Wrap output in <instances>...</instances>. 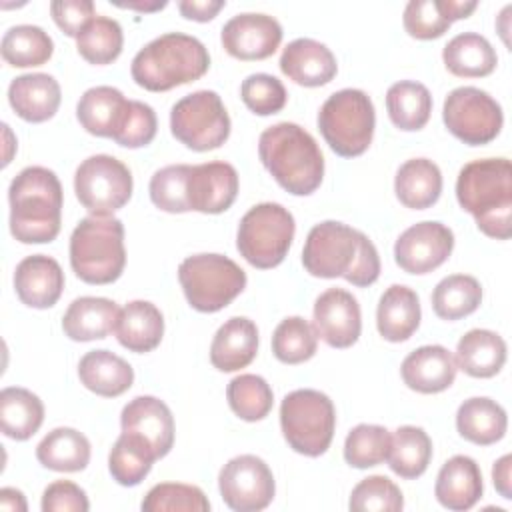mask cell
I'll list each match as a JSON object with an SVG mask.
<instances>
[{
  "label": "cell",
  "instance_id": "26",
  "mask_svg": "<svg viewBox=\"0 0 512 512\" xmlns=\"http://www.w3.org/2000/svg\"><path fill=\"white\" fill-rule=\"evenodd\" d=\"M258 352V328L246 316L228 318L214 334L210 344V362L220 372L246 368Z\"/></svg>",
  "mask_w": 512,
  "mask_h": 512
},
{
  "label": "cell",
  "instance_id": "28",
  "mask_svg": "<svg viewBox=\"0 0 512 512\" xmlns=\"http://www.w3.org/2000/svg\"><path fill=\"white\" fill-rule=\"evenodd\" d=\"M420 316L418 294L404 284H392L378 300L376 326L384 340L404 342L418 330Z\"/></svg>",
  "mask_w": 512,
  "mask_h": 512
},
{
  "label": "cell",
  "instance_id": "51",
  "mask_svg": "<svg viewBox=\"0 0 512 512\" xmlns=\"http://www.w3.org/2000/svg\"><path fill=\"white\" fill-rule=\"evenodd\" d=\"M156 128L158 120L152 106L140 100H130L126 118L112 140L124 148H142L154 140Z\"/></svg>",
  "mask_w": 512,
  "mask_h": 512
},
{
  "label": "cell",
  "instance_id": "42",
  "mask_svg": "<svg viewBox=\"0 0 512 512\" xmlns=\"http://www.w3.org/2000/svg\"><path fill=\"white\" fill-rule=\"evenodd\" d=\"M482 302V286L474 276L450 274L442 278L432 292L434 314L442 320H460L478 310Z\"/></svg>",
  "mask_w": 512,
  "mask_h": 512
},
{
  "label": "cell",
  "instance_id": "45",
  "mask_svg": "<svg viewBox=\"0 0 512 512\" xmlns=\"http://www.w3.org/2000/svg\"><path fill=\"white\" fill-rule=\"evenodd\" d=\"M318 334L302 316L284 318L272 334V352L284 364H302L316 354Z\"/></svg>",
  "mask_w": 512,
  "mask_h": 512
},
{
  "label": "cell",
  "instance_id": "50",
  "mask_svg": "<svg viewBox=\"0 0 512 512\" xmlns=\"http://www.w3.org/2000/svg\"><path fill=\"white\" fill-rule=\"evenodd\" d=\"M240 98L250 112L258 116H270L286 106L288 94L284 84L276 76L256 72L242 80Z\"/></svg>",
  "mask_w": 512,
  "mask_h": 512
},
{
  "label": "cell",
  "instance_id": "3",
  "mask_svg": "<svg viewBox=\"0 0 512 512\" xmlns=\"http://www.w3.org/2000/svg\"><path fill=\"white\" fill-rule=\"evenodd\" d=\"M10 232L22 244L52 242L62 224V184L44 166H26L8 188Z\"/></svg>",
  "mask_w": 512,
  "mask_h": 512
},
{
  "label": "cell",
  "instance_id": "40",
  "mask_svg": "<svg viewBox=\"0 0 512 512\" xmlns=\"http://www.w3.org/2000/svg\"><path fill=\"white\" fill-rule=\"evenodd\" d=\"M152 446L132 432H122L108 456V470L120 486H138L156 462Z\"/></svg>",
  "mask_w": 512,
  "mask_h": 512
},
{
  "label": "cell",
  "instance_id": "52",
  "mask_svg": "<svg viewBox=\"0 0 512 512\" xmlns=\"http://www.w3.org/2000/svg\"><path fill=\"white\" fill-rule=\"evenodd\" d=\"M40 506L42 512H86L90 502L78 484L70 480H56L46 486Z\"/></svg>",
  "mask_w": 512,
  "mask_h": 512
},
{
  "label": "cell",
  "instance_id": "27",
  "mask_svg": "<svg viewBox=\"0 0 512 512\" xmlns=\"http://www.w3.org/2000/svg\"><path fill=\"white\" fill-rule=\"evenodd\" d=\"M130 100L114 86H94L88 88L78 104H76V118L80 126L102 138H114L120 130Z\"/></svg>",
  "mask_w": 512,
  "mask_h": 512
},
{
  "label": "cell",
  "instance_id": "33",
  "mask_svg": "<svg viewBox=\"0 0 512 512\" xmlns=\"http://www.w3.org/2000/svg\"><path fill=\"white\" fill-rule=\"evenodd\" d=\"M454 360L456 366L472 378H492L506 362V342L492 330H468L458 340Z\"/></svg>",
  "mask_w": 512,
  "mask_h": 512
},
{
  "label": "cell",
  "instance_id": "24",
  "mask_svg": "<svg viewBox=\"0 0 512 512\" xmlns=\"http://www.w3.org/2000/svg\"><path fill=\"white\" fill-rule=\"evenodd\" d=\"M62 92L54 76L32 72L16 76L8 86V102L12 110L26 122H46L60 106Z\"/></svg>",
  "mask_w": 512,
  "mask_h": 512
},
{
  "label": "cell",
  "instance_id": "35",
  "mask_svg": "<svg viewBox=\"0 0 512 512\" xmlns=\"http://www.w3.org/2000/svg\"><path fill=\"white\" fill-rule=\"evenodd\" d=\"M444 66L460 78H482L494 72L498 64L496 50L478 32H462L448 40L442 50Z\"/></svg>",
  "mask_w": 512,
  "mask_h": 512
},
{
  "label": "cell",
  "instance_id": "9",
  "mask_svg": "<svg viewBox=\"0 0 512 512\" xmlns=\"http://www.w3.org/2000/svg\"><path fill=\"white\" fill-rule=\"evenodd\" d=\"M294 232L296 222L288 208L278 202H262L242 216L236 234V248L248 264L268 270L286 258Z\"/></svg>",
  "mask_w": 512,
  "mask_h": 512
},
{
  "label": "cell",
  "instance_id": "55",
  "mask_svg": "<svg viewBox=\"0 0 512 512\" xmlns=\"http://www.w3.org/2000/svg\"><path fill=\"white\" fill-rule=\"evenodd\" d=\"M510 468H512V456L504 454L502 458H498L492 466V480L494 486L498 490V494L504 500L512 498V476H510Z\"/></svg>",
  "mask_w": 512,
  "mask_h": 512
},
{
  "label": "cell",
  "instance_id": "54",
  "mask_svg": "<svg viewBox=\"0 0 512 512\" xmlns=\"http://www.w3.org/2000/svg\"><path fill=\"white\" fill-rule=\"evenodd\" d=\"M224 6H226L224 0H180L178 2L180 14L196 22L212 20Z\"/></svg>",
  "mask_w": 512,
  "mask_h": 512
},
{
  "label": "cell",
  "instance_id": "53",
  "mask_svg": "<svg viewBox=\"0 0 512 512\" xmlns=\"http://www.w3.org/2000/svg\"><path fill=\"white\" fill-rule=\"evenodd\" d=\"M50 14L56 26L66 34L76 38L86 24L94 18L92 0H54L50 4Z\"/></svg>",
  "mask_w": 512,
  "mask_h": 512
},
{
  "label": "cell",
  "instance_id": "11",
  "mask_svg": "<svg viewBox=\"0 0 512 512\" xmlns=\"http://www.w3.org/2000/svg\"><path fill=\"white\" fill-rule=\"evenodd\" d=\"M172 136L186 148L208 152L230 136V116L218 92L196 90L180 98L170 110Z\"/></svg>",
  "mask_w": 512,
  "mask_h": 512
},
{
  "label": "cell",
  "instance_id": "20",
  "mask_svg": "<svg viewBox=\"0 0 512 512\" xmlns=\"http://www.w3.org/2000/svg\"><path fill=\"white\" fill-rule=\"evenodd\" d=\"M14 290L22 304L38 310L50 308L62 296L64 272L52 256H26L14 270Z\"/></svg>",
  "mask_w": 512,
  "mask_h": 512
},
{
  "label": "cell",
  "instance_id": "19",
  "mask_svg": "<svg viewBox=\"0 0 512 512\" xmlns=\"http://www.w3.org/2000/svg\"><path fill=\"white\" fill-rule=\"evenodd\" d=\"M122 432H132L144 438L156 458H164L174 446V418L170 408L156 396L132 398L120 414Z\"/></svg>",
  "mask_w": 512,
  "mask_h": 512
},
{
  "label": "cell",
  "instance_id": "8",
  "mask_svg": "<svg viewBox=\"0 0 512 512\" xmlns=\"http://www.w3.org/2000/svg\"><path fill=\"white\" fill-rule=\"evenodd\" d=\"M280 428L294 452L310 458L322 456L334 438V404L320 390H292L280 404Z\"/></svg>",
  "mask_w": 512,
  "mask_h": 512
},
{
  "label": "cell",
  "instance_id": "32",
  "mask_svg": "<svg viewBox=\"0 0 512 512\" xmlns=\"http://www.w3.org/2000/svg\"><path fill=\"white\" fill-rule=\"evenodd\" d=\"M508 428L506 410L492 398L474 396L464 400L456 412L458 434L478 446H490L504 438Z\"/></svg>",
  "mask_w": 512,
  "mask_h": 512
},
{
  "label": "cell",
  "instance_id": "36",
  "mask_svg": "<svg viewBox=\"0 0 512 512\" xmlns=\"http://www.w3.org/2000/svg\"><path fill=\"white\" fill-rule=\"evenodd\" d=\"M38 462L54 472H80L90 462L88 438L68 426L50 430L36 446Z\"/></svg>",
  "mask_w": 512,
  "mask_h": 512
},
{
  "label": "cell",
  "instance_id": "48",
  "mask_svg": "<svg viewBox=\"0 0 512 512\" xmlns=\"http://www.w3.org/2000/svg\"><path fill=\"white\" fill-rule=\"evenodd\" d=\"M348 508L354 512H400L404 508V496L390 478L374 474L352 488Z\"/></svg>",
  "mask_w": 512,
  "mask_h": 512
},
{
  "label": "cell",
  "instance_id": "14",
  "mask_svg": "<svg viewBox=\"0 0 512 512\" xmlns=\"http://www.w3.org/2000/svg\"><path fill=\"white\" fill-rule=\"evenodd\" d=\"M218 488L224 504L236 512L264 510L276 492L268 464L254 454H240L228 460L218 474Z\"/></svg>",
  "mask_w": 512,
  "mask_h": 512
},
{
  "label": "cell",
  "instance_id": "43",
  "mask_svg": "<svg viewBox=\"0 0 512 512\" xmlns=\"http://www.w3.org/2000/svg\"><path fill=\"white\" fill-rule=\"evenodd\" d=\"M124 46V34L118 20L108 16H94L86 28L76 36L78 54L96 66L114 62Z\"/></svg>",
  "mask_w": 512,
  "mask_h": 512
},
{
  "label": "cell",
  "instance_id": "37",
  "mask_svg": "<svg viewBox=\"0 0 512 512\" xmlns=\"http://www.w3.org/2000/svg\"><path fill=\"white\" fill-rule=\"evenodd\" d=\"M44 422L42 400L20 386H8L0 392V428L12 440L32 438Z\"/></svg>",
  "mask_w": 512,
  "mask_h": 512
},
{
  "label": "cell",
  "instance_id": "41",
  "mask_svg": "<svg viewBox=\"0 0 512 512\" xmlns=\"http://www.w3.org/2000/svg\"><path fill=\"white\" fill-rule=\"evenodd\" d=\"M0 52L6 64L16 68L42 66L52 58L54 42L48 32L34 24L10 26L0 44Z\"/></svg>",
  "mask_w": 512,
  "mask_h": 512
},
{
  "label": "cell",
  "instance_id": "39",
  "mask_svg": "<svg viewBox=\"0 0 512 512\" xmlns=\"http://www.w3.org/2000/svg\"><path fill=\"white\" fill-rule=\"evenodd\" d=\"M432 458V440L420 426H398L392 434L388 466L394 474L406 480L422 476Z\"/></svg>",
  "mask_w": 512,
  "mask_h": 512
},
{
  "label": "cell",
  "instance_id": "23",
  "mask_svg": "<svg viewBox=\"0 0 512 512\" xmlns=\"http://www.w3.org/2000/svg\"><path fill=\"white\" fill-rule=\"evenodd\" d=\"M482 492V472L474 458L456 454L442 464L436 476L434 496L444 508L454 512L470 510L482 498Z\"/></svg>",
  "mask_w": 512,
  "mask_h": 512
},
{
  "label": "cell",
  "instance_id": "56",
  "mask_svg": "<svg viewBox=\"0 0 512 512\" xmlns=\"http://www.w3.org/2000/svg\"><path fill=\"white\" fill-rule=\"evenodd\" d=\"M0 506L10 512H26V500L24 494L16 488H2L0 490Z\"/></svg>",
  "mask_w": 512,
  "mask_h": 512
},
{
  "label": "cell",
  "instance_id": "13",
  "mask_svg": "<svg viewBox=\"0 0 512 512\" xmlns=\"http://www.w3.org/2000/svg\"><path fill=\"white\" fill-rule=\"evenodd\" d=\"M442 120L452 136L468 146L492 142L504 124L502 106L476 86L454 88L442 106Z\"/></svg>",
  "mask_w": 512,
  "mask_h": 512
},
{
  "label": "cell",
  "instance_id": "2",
  "mask_svg": "<svg viewBox=\"0 0 512 512\" xmlns=\"http://www.w3.org/2000/svg\"><path fill=\"white\" fill-rule=\"evenodd\" d=\"M456 198L470 212L478 230L496 240L512 234V166L508 158H482L462 166Z\"/></svg>",
  "mask_w": 512,
  "mask_h": 512
},
{
  "label": "cell",
  "instance_id": "49",
  "mask_svg": "<svg viewBox=\"0 0 512 512\" xmlns=\"http://www.w3.org/2000/svg\"><path fill=\"white\" fill-rule=\"evenodd\" d=\"M188 166L190 164H170L152 174L148 192H150V200L156 208L170 212V214L190 212L188 202H186Z\"/></svg>",
  "mask_w": 512,
  "mask_h": 512
},
{
  "label": "cell",
  "instance_id": "16",
  "mask_svg": "<svg viewBox=\"0 0 512 512\" xmlns=\"http://www.w3.org/2000/svg\"><path fill=\"white\" fill-rule=\"evenodd\" d=\"M220 42L222 48L238 60H264L278 50L282 26L274 16L242 12L222 26Z\"/></svg>",
  "mask_w": 512,
  "mask_h": 512
},
{
  "label": "cell",
  "instance_id": "6",
  "mask_svg": "<svg viewBox=\"0 0 512 512\" xmlns=\"http://www.w3.org/2000/svg\"><path fill=\"white\" fill-rule=\"evenodd\" d=\"M70 266L86 284H112L126 266L124 224L114 216H86L70 236Z\"/></svg>",
  "mask_w": 512,
  "mask_h": 512
},
{
  "label": "cell",
  "instance_id": "38",
  "mask_svg": "<svg viewBox=\"0 0 512 512\" xmlns=\"http://www.w3.org/2000/svg\"><path fill=\"white\" fill-rule=\"evenodd\" d=\"M386 110L396 128L404 132L420 130L430 120V90L416 80L394 82L386 92Z\"/></svg>",
  "mask_w": 512,
  "mask_h": 512
},
{
  "label": "cell",
  "instance_id": "5",
  "mask_svg": "<svg viewBox=\"0 0 512 512\" xmlns=\"http://www.w3.org/2000/svg\"><path fill=\"white\" fill-rule=\"evenodd\" d=\"M210 68L206 46L190 34L166 32L132 58V80L150 92H166L202 78Z\"/></svg>",
  "mask_w": 512,
  "mask_h": 512
},
{
  "label": "cell",
  "instance_id": "47",
  "mask_svg": "<svg viewBox=\"0 0 512 512\" xmlns=\"http://www.w3.org/2000/svg\"><path fill=\"white\" fill-rule=\"evenodd\" d=\"M140 508L144 512H208L210 502L198 486L162 482L148 490Z\"/></svg>",
  "mask_w": 512,
  "mask_h": 512
},
{
  "label": "cell",
  "instance_id": "1",
  "mask_svg": "<svg viewBox=\"0 0 512 512\" xmlns=\"http://www.w3.org/2000/svg\"><path fill=\"white\" fill-rule=\"evenodd\" d=\"M302 264L316 278H344L354 286H370L380 276V256L372 240L342 222L324 220L306 236Z\"/></svg>",
  "mask_w": 512,
  "mask_h": 512
},
{
  "label": "cell",
  "instance_id": "31",
  "mask_svg": "<svg viewBox=\"0 0 512 512\" xmlns=\"http://www.w3.org/2000/svg\"><path fill=\"white\" fill-rule=\"evenodd\" d=\"M80 382L94 394L116 398L134 382L132 366L110 350H90L78 362Z\"/></svg>",
  "mask_w": 512,
  "mask_h": 512
},
{
  "label": "cell",
  "instance_id": "12",
  "mask_svg": "<svg viewBox=\"0 0 512 512\" xmlns=\"http://www.w3.org/2000/svg\"><path fill=\"white\" fill-rule=\"evenodd\" d=\"M132 174L124 162L110 154L86 158L74 174V192L92 216H112L132 196Z\"/></svg>",
  "mask_w": 512,
  "mask_h": 512
},
{
  "label": "cell",
  "instance_id": "29",
  "mask_svg": "<svg viewBox=\"0 0 512 512\" xmlns=\"http://www.w3.org/2000/svg\"><path fill=\"white\" fill-rule=\"evenodd\" d=\"M476 6V2L458 0H410L402 16L404 30L418 40L440 38L454 20L468 18Z\"/></svg>",
  "mask_w": 512,
  "mask_h": 512
},
{
  "label": "cell",
  "instance_id": "21",
  "mask_svg": "<svg viewBox=\"0 0 512 512\" xmlns=\"http://www.w3.org/2000/svg\"><path fill=\"white\" fill-rule=\"evenodd\" d=\"M280 70L292 82L316 88L328 84L336 76L338 64L326 44L314 38H296L282 50Z\"/></svg>",
  "mask_w": 512,
  "mask_h": 512
},
{
  "label": "cell",
  "instance_id": "7",
  "mask_svg": "<svg viewBox=\"0 0 512 512\" xmlns=\"http://www.w3.org/2000/svg\"><path fill=\"white\" fill-rule=\"evenodd\" d=\"M376 126L370 96L358 88H342L326 98L318 112V130L326 144L342 158L368 150Z\"/></svg>",
  "mask_w": 512,
  "mask_h": 512
},
{
  "label": "cell",
  "instance_id": "17",
  "mask_svg": "<svg viewBox=\"0 0 512 512\" xmlns=\"http://www.w3.org/2000/svg\"><path fill=\"white\" fill-rule=\"evenodd\" d=\"M238 172L224 160L188 166L186 202L188 208L202 214H220L228 210L238 196Z\"/></svg>",
  "mask_w": 512,
  "mask_h": 512
},
{
  "label": "cell",
  "instance_id": "34",
  "mask_svg": "<svg viewBox=\"0 0 512 512\" xmlns=\"http://www.w3.org/2000/svg\"><path fill=\"white\" fill-rule=\"evenodd\" d=\"M396 198L412 210H426L434 206L442 192V172L438 164L428 158L406 160L394 178Z\"/></svg>",
  "mask_w": 512,
  "mask_h": 512
},
{
  "label": "cell",
  "instance_id": "57",
  "mask_svg": "<svg viewBox=\"0 0 512 512\" xmlns=\"http://www.w3.org/2000/svg\"><path fill=\"white\" fill-rule=\"evenodd\" d=\"M118 8H128V10H138V12H156L166 8L168 2H114Z\"/></svg>",
  "mask_w": 512,
  "mask_h": 512
},
{
  "label": "cell",
  "instance_id": "10",
  "mask_svg": "<svg viewBox=\"0 0 512 512\" xmlns=\"http://www.w3.org/2000/svg\"><path fill=\"white\" fill-rule=\"evenodd\" d=\"M178 280L188 304L208 314L226 308L246 288V272L222 254L184 258L178 266Z\"/></svg>",
  "mask_w": 512,
  "mask_h": 512
},
{
  "label": "cell",
  "instance_id": "4",
  "mask_svg": "<svg viewBox=\"0 0 512 512\" xmlns=\"http://www.w3.org/2000/svg\"><path fill=\"white\" fill-rule=\"evenodd\" d=\"M258 156L272 178L294 196H308L322 184V150L314 136L294 122L268 126L258 138Z\"/></svg>",
  "mask_w": 512,
  "mask_h": 512
},
{
  "label": "cell",
  "instance_id": "44",
  "mask_svg": "<svg viewBox=\"0 0 512 512\" xmlns=\"http://www.w3.org/2000/svg\"><path fill=\"white\" fill-rule=\"evenodd\" d=\"M226 398L232 412L246 422L266 418L274 404L270 384L258 374H240L232 378L226 388Z\"/></svg>",
  "mask_w": 512,
  "mask_h": 512
},
{
  "label": "cell",
  "instance_id": "46",
  "mask_svg": "<svg viewBox=\"0 0 512 512\" xmlns=\"http://www.w3.org/2000/svg\"><path fill=\"white\" fill-rule=\"evenodd\" d=\"M392 434L378 424H358L344 440V460L354 468H372L382 464L390 452Z\"/></svg>",
  "mask_w": 512,
  "mask_h": 512
},
{
  "label": "cell",
  "instance_id": "22",
  "mask_svg": "<svg viewBox=\"0 0 512 512\" xmlns=\"http://www.w3.org/2000/svg\"><path fill=\"white\" fill-rule=\"evenodd\" d=\"M458 366L452 352L440 344L412 350L400 366L404 384L420 394H436L452 386Z\"/></svg>",
  "mask_w": 512,
  "mask_h": 512
},
{
  "label": "cell",
  "instance_id": "25",
  "mask_svg": "<svg viewBox=\"0 0 512 512\" xmlns=\"http://www.w3.org/2000/svg\"><path fill=\"white\" fill-rule=\"evenodd\" d=\"M120 310L110 298L80 296L64 312L62 330L74 342L102 340L116 330Z\"/></svg>",
  "mask_w": 512,
  "mask_h": 512
},
{
  "label": "cell",
  "instance_id": "18",
  "mask_svg": "<svg viewBox=\"0 0 512 512\" xmlns=\"http://www.w3.org/2000/svg\"><path fill=\"white\" fill-rule=\"evenodd\" d=\"M314 330L332 348H350L362 332L358 300L342 288L324 290L314 302Z\"/></svg>",
  "mask_w": 512,
  "mask_h": 512
},
{
  "label": "cell",
  "instance_id": "30",
  "mask_svg": "<svg viewBox=\"0 0 512 512\" xmlns=\"http://www.w3.org/2000/svg\"><path fill=\"white\" fill-rule=\"evenodd\" d=\"M118 342L130 352H152L164 336V316L148 300H132L120 310L116 324Z\"/></svg>",
  "mask_w": 512,
  "mask_h": 512
},
{
  "label": "cell",
  "instance_id": "15",
  "mask_svg": "<svg viewBox=\"0 0 512 512\" xmlns=\"http://www.w3.org/2000/svg\"><path fill=\"white\" fill-rule=\"evenodd\" d=\"M454 248V232L436 220L406 228L394 244V260L408 274H428L442 266Z\"/></svg>",
  "mask_w": 512,
  "mask_h": 512
}]
</instances>
